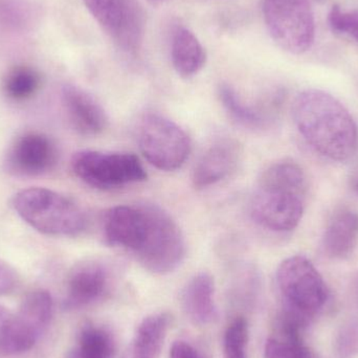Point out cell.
<instances>
[{
    "label": "cell",
    "mask_w": 358,
    "mask_h": 358,
    "mask_svg": "<svg viewBox=\"0 0 358 358\" xmlns=\"http://www.w3.org/2000/svg\"><path fill=\"white\" fill-rule=\"evenodd\" d=\"M299 134L322 157L344 162L355 155L357 127L348 109L323 90L300 92L292 106Z\"/></svg>",
    "instance_id": "1"
},
{
    "label": "cell",
    "mask_w": 358,
    "mask_h": 358,
    "mask_svg": "<svg viewBox=\"0 0 358 358\" xmlns=\"http://www.w3.org/2000/svg\"><path fill=\"white\" fill-rule=\"evenodd\" d=\"M306 174L292 159L269 165L261 173L250 198L252 220L267 231L287 233L302 220L306 201Z\"/></svg>",
    "instance_id": "2"
},
{
    "label": "cell",
    "mask_w": 358,
    "mask_h": 358,
    "mask_svg": "<svg viewBox=\"0 0 358 358\" xmlns=\"http://www.w3.org/2000/svg\"><path fill=\"white\" fill-rule=\"evenodd\" d=\"M13 208L21 219L48 236H77L85 229L83 210L66 196L45 189L29 187L13 198Z\"/></svg>",
    "instance_id": "3"
},
{
    "label": "cell",
    "mask_w": 358,
    "mask_h": 358,
    "mask_svg": "<svg viewBox=\"0 0 358 358\" xmlns=\"http://www.w3.org/2000/svg\"><path fill=\"white\" fill-rule=\"evenodd\" d=\"M148 227L134 258L150 273L167 275L185 260V240L176 221L163 208L146 203Z\"/></svg>",
    "instance_id": "4"
},
{
    "label": "cell",
    "mask_w": 358,
    "mask_h": 358,
    "mask_svg": "<svg viewBox=\"0 0 358 358\" xmlns=\"http://www.w3.org/2000/svg\"><path fill=\"white\" fill-rule=\"evenodd\" d=\"M269 35L285 52L304 54L315 38V14L309 0H263Z\"/></svg>",
    "instance_id": "5"
},
{
    "label": "cell",
    "mask_w": 358,
    "mask_h": 358,
    "mask_svg": "<svg viewBox=\"0 0 358 358\" xmlns=\"http://www.w3.org/2000/svg\"><path fill=\"white\" fill-rule=\"evenodd\" d=\"M277 285L284 307L311 319L323 309L329 298L325 280L306 257L285 259L277 271Z\"/></svg>",
    "instance_id": "6"
},
{
    "label": "cell",
    "mask_w": 358,
    "mask_h": 358,
    "mask_svg": "<svg viewBox=\"0 0 358 358\" xmlns=\"http://www.w3.org/2000/svg\"><path fill=\"white\" fill-rule=\"evenodd\" d=\"M71 169L84 183L98 189H113L146 180L147 173L134 153L82 150L73 155Z\"/></svg>",
    "instance_id": "7"
},
{
    "label": "cell",
    "mask_w": 358,
    "mask_h": 358,
    "mask_svg": "<svg viewBox=\"0 0 358 358\" xmlns=\"http://www.w3.org/2000/svg\"><path fill=\"white\" fill-rule=\"evenodd\" d=\"M138 143L145 159L162 171L179 169L191 152V140L187 132L157 113H148L141 120Z\"/></svg>",
    "instance_id": "8"
},
{
    "label": "cell",
    "mask_w": 358,
    "mask_h": 358,
    "mask_svg": "<svg viewBox=\"0 0 358 358\" xmlns=\"http://www.w3.org/2000/svg\"><path fill=\"white\" fill-rule=\"evenodd\" d=\"M219 99L229 117L254 131H267L279 123L285 103V94L275 90L256 103L245 102L229 84H221Z\"/></svg>",
    "instance_id": "9"
},
{
    "label": "cell",
    "mask_w": 358,
    "mask_h": 358,
    "mask_svg": "<svg viewBox=\"0 0 358 358\" xmlns=\"http://www.w3.org/2000/svg\"><path fill=\"white\" fill-rule=\"evenodd\" d=\"M147 227L146 203L113 206L103 216V237L106 243L123 248L134 257L144 243Z\"/></svg>",
    "instance_id": "10"
},
{
    "label": "cell",
    "mask_w": 358,
    "mask_h": 358,
    "mask_svg": "<svg viewBox=\"0 0 358 358\" xmlns=\"http://www.w3.org/2000/svg\"><path fill=\"white\" fill-rule=\"evenodd\" d=\"M56 161V147L48 136L27 132L16 138L8 149L6 165L14 176L33 178L50 171Z\"/></svg>",
    "instance_id": "11"
},
{
    "label": "cell",
    "mask_w": 358,
    "mask_h": 358,
    "mask_svg": "<svg viewBox=\"0 0 358 358\" xmlns=\"http://www.w3.org/2000/svg\"><path fill=\"white\" fill-rule=\"evenodd\" d=\"M109 285V273L100 261L78 263L67 278L66 296L63 307L66 310L82 308L100 300Z\"/></svg>",
    "instance_id": "12"
},
{
    "label": "cell",
    "mask_w": 358,
    "mask_h": 358,
    "mask_svg": "<svg viewBox=\"0 0 358 358\" xmlns=\"http://www.w3.org/2000/svg\"><path fill=\"white\" fill-rule=\"evenodd\" d=\"M63 106L71 126L78 134L94 136L108 126V117L102 105L86 90L66 84L61 90Z\"/></svg>",
    "instance_id": "13"
},
{
    "label": "cell",
    "mask_w": 358,
    "mask_h": 358,
    "mask_svg": "<svg viewBox=\"0 0 358 358\" xmlns=\"http://www.w3.org/2000/svg\"><path fill=\"white\" fill-rule=\"evenodd\" d=\"M240 155L239 146L234 141L223 140L208 147L194 167V187L206 189L227 178L237 167Z\"/></svg>",
    "instance_id": "14"
},
{
    "label": "cell",
    "mask_w": 358,
    "mask_h": 358,
    "mask_svg": "<svg viewBox=\"0 0 358 358\" xmlns=\"http://www.w3.org/2000/svg\"><path fill=\"white\" fill-rule=\"evenodd\" d=\"M358 243V214L355 210L336 212L324 231L322 246L329 258L344 260L355 252Z\"/></svg>",
    "instance_id": "15"
},
{
    "label": "cell",
    "mask_w": 358,
    "mask_h": 358,
    "mask_svg": "<svg viewBox=\"0 0 358 358\" xmlns=\"http://www.w3.org/2000/svg\"><path fill=\"white\" fill-rule=\"evenodd\" d=\"M214 294V279L210 273H197L187 282L181 296V304L192 323L204 326L214 320L216 317Z\"/></svg>",
    "instance_id": "16"
},
{
    "label": "cell",
    "mask_w": 358,
    "mask_h": 358,
    "mask_svg": "<svg viewBox=\"0 0 358 358\" xmlns=\"http://www.w3.org/2000/svg\"><path fill=\"white\" fill-rule=\"evenodd\" d=\"M169 325L170 315L166 313L145 317L136 330L125 358H159Z\"/></svg>",
    "instance_id": "17"
},
{
    "label": "cell",
    "mask_w": 358,
    "mask_h": 358,
    "mask_svg": "<svg viewBox=\"0 0 358 358\" xmlns=\"http://www.w3.org/2000/svg\"><path fill=\"white\" fill-rule=\"evenodd\" d=\"M171 59L179 76L189 78L199 73L206 62L203 46L187 27H178L171 44Z\"/></svg>",
    "instance_id": "18"
},
{
    "label": "cell",
    "mask_w": 358,
    "mask_h": 358,
    "mask_svg": "<svg viewBox=\"0 0 358 358\" xmlns=\"http://www.w3.org/2000/svg\"><path fill=\"white\" fill-rule=\"evenodd\" d=\"M39 336L21 319L0 305V355H15L33 348Z\"/></svg>",
    "instance_id": "19"
},
{
    "label": "cell",
    "mask_w": 358,
    "mask_h": 358,
    "mask_svg": "<svg viewBox=\"0 0 358 358\" xmlns=\"http://www.w3.org/2000/svg\"><path fill=\"white\" fill-rule=\"evenodd\" d=\"M96 21L115 38L138 8L134 0H83Z\"/></svg>",
    "instance_id": "20"
},
{
    "label": "cell",
    "mask_w": 358,
    "mask_h": 358,
    "mask_svg": "<svg viewBox=\"0 0 358 358\" xmlns=\"http://www.w3.org/2000/svg\"><path fill=\"white\" fill-rule=\"evenodd\" d=\"M52 311L54 303L50 292L37 289L24 296L18 315L39 336L50 325Z\"/></svg>",
    "instance_id": "21"
},
{
    "label": "cell",
    "mask_w": 358,
    "mask_h": 358,
    "mask_svg": "<svg viewBox=\"0 0 358 358\" xmlns=\"http://www.w3.org/2000/svg\"><path fill=\"white\" fill-rule=\"evenodd\" d=\"M40 85L39 73L31 67L20 65L8 71L2 82V90L8 99L20 102L35 96Z\"/></svg>",
    "instance_id": "22"
},
{
    "label": "cell",
    "mask_w": 358,
    "mask_h": 358,
    "mask_svg": "<svg viewBox=\"0 0 358 358\" xmlns=\"http://www.w3.org/2000/svg\"><path fill=\"white\" fill-rule=\"evenodd\" d=\"M113 342L110 334L92 325L82 329L78 346L69 351L66 358H110Z\"/></svg>",
    "instance_id": "23"
},
{
    "label": "cell",
    "mask_w": 358,
    "mask_h": 358,
    "mask_svg": "<svg viewBox=\"0 0 358 358\" xmlns=\"http://www.w3.org/2000/svg\"><path fill=\"white\" fill-rule=\"evenodd\" d=\"M248 342V322L244 317H237L227 327L223 338L224 358H248L246 346Z\"/></svg>",
    "instance_id": "24"
},
{
    "label": "cell",
    "mask_w": 358,
    "mask_h": 358,
    "mask_svg": "<svg viewBox=\"0 0 358 358\" xmlns=\"http://www.w3.org/2000/svg\"><path fill=\"white\" fill-rule=\"evenodd\" d=\"M265 358H315L303 341L269 338L265 345Z\"/></svg>",
    "instance_id": "25"
},
{
    "label": "cell",
    "mask_w": 358,
    "mask_h": 358,
    "mask_svg": "<svg viewBox=\"0 0 358 358\" xmlns=\"http://www.w3.org/2000/svg\"><path fill=\"white\" fill-rule=\"evenodd\" d=\"M328 22L334 33L348 36L358 43V10H345L338 6H334L330 10Z\"/></svg>",
    "instance_id": "26"
},
{
    "label": "cell",
    "mask_w": 358,
    "mask_h": 358,
    "mask_svg": "<svg viewBox=\"0 0 358 358\" xmlns=\"http://www.w3.org/2000/svg\"><path fill=\"white\" fill-rule=\"evenodd\" d=\"M336 358H355L358 355V322L352 321L342 326L334 338Z\"/></svg>",
    "instance_id": "27"
},
{
    "label": "cell",
    "mask_w": 358,
    "mask_h": 358,
    "mask_svg": "<svg viewBox=\"0 0 358 358\" xmlns=\"http://www.w3.org/2000/svg\"><path fill=\"white\" fill-rule=\"evenodd\" d=\"M18 285V275L16 271L8 264L0 260V296H6L14 292Z\"/></svg>",
    "instance_id": "28"
},
{
    "label": "cell",
    "mask_w": 358,
    "mask_h": 358,
    "mask_svg": "<svg viewBox=\"0 0 358 358\" xmlns=\"http://www.w3.org/2000/svg\"><path fill=\"white\" fill-rule=\"evenodd\" d=\"M169 358H203L191 345L185 342H176L172 345Z\"/></svg>",
    "instance_id": "29"
},
{
    "label": "cell",
    "mask_w": 358,
    "mask_h": 358,
    "mask_svg": "<svg viewBox=\"0 0 358 358\" xmlns=\"http://www.w3.org/2000/svg\"><path fill=\"white\" fill-rule=\"evenodd\" d=\"M349 183H350L351 189L358 196V170L351 176Z\"/></svg>",
    "instance_id": "30"
},
{
    "label": "cell",
    "mask_w": 358,
    "mask_h": 358,
    "mask_svg": "<svg viewBox=\"0 0 358 358\" xmlns=\"http://www.w3.org/2000/svg\"><path fill=\"white\" fill-rule=\"evenodd\" d=\"M353 294H355V301L358 304V279L355 281V286H353Z\"/></svg>",
    "instance_id": "31"
},
{
    "label": "cell",
    "mask_w": 358,
    "mask_h": 358,
    "mask_svg": "<svg viewBox=\"0 0 358 358\" xmlns=\"http://www.w3.org/2000/svg\"><path fill=\"white\" fill-rule=\"evenodd\" d=\"M317 1H323V0H317Z\"/></svg>",
    "instance_id": "32"
}]
</instances>
